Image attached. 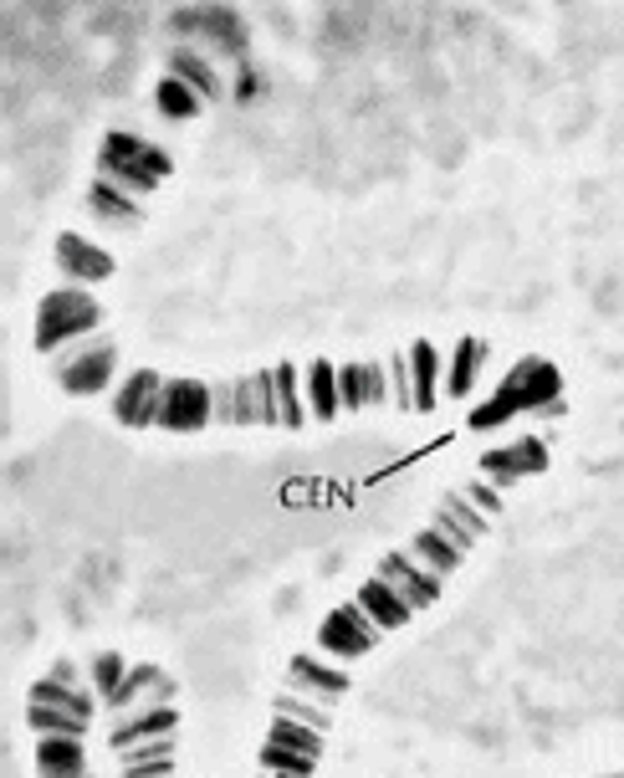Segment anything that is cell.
Masks as SVG:
<instances>
[{
	"label": "cell",
	"instance_id": "6da1fadb",
	"mask_svg": "<svg viewBox=\"0 0 624 778\" xmlns=\"http://www.w3.org/2000/svg\"><path fill=\"white\" fill-rule=\"evenodd\" d=\"M169 170L174 165H169V154L159 144H149V138H138V134H123V129H113L98 149V180L129 190V195H149Z\"/></svg>",
	"mask_w": 624,
	"mask_h": 778
},
{
	"label": "cell",
	"instance_id": "7a4b0ae2",
	"mask_svg": "<svg viewBox=\"0 0 624 778\" xmlns=\"http://www.w3.org/2000/svg\"><path fill=\"white\" fill-rule=\"evenodd\" d=\"M102 323V307L93 292L83 288H57L41 297V307H36V349L41 354H62V349H72V343H83L98 333Z\"/></svg>",
	"mask_w": 624,
	"mask_h": 778
},
{
	"label": "cell",
	"instance_id": "3957f363",
	"mask_svg": "<svg viewBox=\"0 0 624 778\" xmlns=\"http://www.w3.org/2000/svg\"><path fill=\"white\" fill-rule=\"evenodd\" d=\"M497 400H502L512 415H558L563 410V374L548 364V358H517L512 374L502 379L497 389Z\"/></svg>",
	"mask_w": 624,
	"mask_h": 778
},
{
	"label": "cell",
	"instance_id": "277c9868",
	"mask_svg": "<svg viewBox=\"0 0 624 778\" xmlns=\"http://www.w3.org/2000/svg\"><path fill=\"white\" fill-rule=\"evenodd\" d=\"M113 369H119V349L102 333H93V339L72 343V349L57 354V385L68 389V394H102V389L113 385Z\"/></svg>",
	"mask_w": 624,
	"mask_h": 778
},
{
	"label": "cell",
	"instance_id": "5b68a950",
	"mask_svg": "<svg viewBox=\"0 0 624 778\" xmlns=\"http://www.w3.org/2000/svg\"><path fill=\"white\" fill-rule=\"evenodd\" d=\"M379 635H384V630H379V625L369 620V615L358 609V599H348V605H338L333 615L322 620L318 645L328 651V656L354 660V656H369L374 645H379Z\"/></svg>",
	"mask_w": 624,
	"mask_h": 778
},
{
	"label": "cell",
	"instance_id": "8992f818",
	"mask_svg": "<svg viewBox=\"0 0 624 778\" xmlns=\"http://www.w3.org/2000/svg\"><path fill=\"white\" fill-rule=\"evenodd\" d=\"M216 421V394L200 379H169L164 385V405H159V425L164 430H205Z\"/></svg>",
	"mask_w": 624,
	"mask_h": 778
},
{
	"label": "cell",
	"instance_id": "52a82bcc",
	"mask_svg": "<svg viewBox=\"0 0 624 778\" xmlns=\"http://www.w3.org/2000/svg\"><path fill=\"white\" fill-rule=\"evenodd\" d=\"M164 385L154 369H138L123 379V389L113 394V415H119L129 430H144V425H159V405H164Z\"/></svg>",
	"mask_w": 624,
	"mask_h": 778
},
{
	"label": "cell",
	"instance_id": "ba28073f",
	"mask_svg": "<svg viewBox=\"0 0 624 778\" xmlns=\"http://www.w3.org/2000/svg\"><path fill=\"white\" fill-rule=\"evenodd\" d=\"M57 267L68 277V288H87V282H108L113 277V256L102 246H93L87 236H77V231H62L57 236Z\"/></svg>",
	"mask_w": 624,
	"mask_h": 778
},
{
	"label": "cell",
	"instance_id": "9c48e42d",
	"mask_svg": "<svg viewBox=\"0 0 624 778\" xmlns=\"http://www.w3.org/2000/svg\"><path fill=\"white\" fill-rule=\"evenodd\" d=\"M379 579H384L409 609H425V605H436L440 599V574H430V569L415 563L409 554H389V559L379 563Z\"/></svg>",
	"mask_w": 624,
	"mask_h": 778
},
{
	"label": "cell",
	"instance_id": "30bf717a",
	"mask_svg": "<svg viewBox=\"0 0 624 778\" xmlns=\"http://www.w3.org/2000/svg\"><path fill=\"white\" fill-rule=\"evenodd\" d=\"M542 466H548V446L533 436L506 446V451H487L481 457V476H487L491 487H512V482H523V476L542 472Z\"/></svg>",
	"mask_w": 624,
	"mask_h": 778
},
{
	"label": "cell",
	"instance_id": "8fae6325",
	"mask_svg": "<svg viewBox=\"0 0 624 778\" xmlns=\"http://www.w3.org/2000/svg\"><path fill=\"white\" fill-rule=\"evenodd\" d=\"M144 696H149V707H169V696H174V681H169L159 666H134V671H129V681H123L119 692L108 696V707L123 717V712L144 707Z\"/></svg>",
	"mask_w": 624,
	"mask_h": 778
},
{
	"label": "cell",
	"instance_id": "7c38bea8",
	"mask_svg": "<svg viewBox=\"0 0 624 778\" xmlns=\"http://www.w3.org/2000/svg\"><path fill=\"white\" fill-rule=\"evenodd\" d=\"M36 774L41 778H87L83 738H41V743H36Z\"/></svg>",
	"mask_w": 624,
	"mask_h": 778
},
{
	"label": "cell",
	"instance_id": "4fadbf2b",
	"mask_svg": "<svg viewBox=\"0 0 624 778\" xmlns=\"http://www.w3.org/2000/svg\"><path fill=\"white\" fill-rule=\"evenodd\" d=\"M180 728V717H174V707H138L134 717H123L119 728H113V738L108 743L119 747H134V743H149V738H169V732Z\"/></svg>",
	"mask_w": 624,
	"mask_h": 778
},
{
	"label": "cell",
	"instance_id": "5bb4252c",
	"mask_svg": "<svg viewBox=\"0 0 624 778\" xmlns=\"http://www.w3.org/2000/svg\"><path fill=\"white\" fill-rule=\"evenodd\" d=\"M358 609H364V615H369L379 630H400V625H409V615H415V609H409L400 594L389 589L384 579H369V584L358 589Z\"/></svg>",
	"mask_w": 624,
	"mask_h": 778
},
{
	"label": "cell",
	"instance_id": "9a60e30c",
	"mask_svg": "<svg viewBox=\"0 0 624 778\" xmlns=\"http://www.w3.org/2000/svg\"><path fill=\"white\" fill-rule=\"evenodd\" d=\"M287 681H292V692L297 696H322V702H328V696H343L348 692V677H343V671H333V666H322V660H313V656H297L292 660V671H287Z\"/></svg>",
	"mask_w": 624,
	"mask_h": 778
},
{
	"label": "cell",
	"instance_id": "2e32d148",
	"mask_svg": "<svg viewBox=\"0 0 624 778\" xmlns=\"http://www.w3.org/2000/svg\"><path fill=\"white\" fill-rule=\"evenodd\" d=\"M440 354L436 343H415L409 349V385H415V410H436L440 400Z\"/></svg>",
	"mask_w": 624,
	"mask_h": 778
},
{
	"label": "cell",
	"instance_id": "e0dca14e",
	"mask_svg": "<svg viewBox=\"0 0 624 778\" xmlns=\"http://www.w3.org/2000/svg\"><path fill=\"white\" fill-rule=\"evenodd\" d=\"M409 559H415V563H425L430 574H440V579H445V574H456L466 554H461V548H456L451 538H440L436 527H425V533H415V538H409Z\"/></svg>",
	"mask_w": 624,
	"mask_h": 778
},
{
	"label": "cell",
	"instance_id": "ac0fdd59",
	"mask_svg": "<svg viewBox=\"0 0 624 778\" xmlns=\"http://www.w3.org/2000/svg\"><path fill=\"white\" fill-rule=\"evenodd\" d=\"M169 77H180L185 87H195V93H200L205 102L225 93V87H220V72L210 68V62H205L200 51H189V47H180L174 57H169Z\"/></svg>",
	"mask_w": 624,
	"mask_h": 778
},
{
	"label": "cell",
	"instance_id": "d6986e66",
	"mask_svg": "<svg viewBox=\"0 0 624 778\" xmlns=\"http://www.w3.org/2000/svg\"><path fill=\"white\" fill-rule=\"evenodd\" d=\"M481 364H487V343L481 339H461L456 343V358H451V369H445V394L451 400H466L476 385V374H481Z\"/></svg>",
	"mask_w": 624,
	"mask_h": 778
},
{
	"label": "cell",
	"instance_id": "ffe728a7",
	"mask_svg": "<svg viewBox=\"0 0 624 778\" xmlns=\"http://www.w3.org/2000/svg\"><path fill=\"white\" fill-rule=\"evenodd\" d=\"M87 210L98 220H113V226H129V220H138V195H129V190L108 185V180H93V190H87Z\"/></svg>",
	"mask_w": 624,
	"mask_h": 778
},
{
	"label": "cell",
	"instance_id": "44dd1931",
	"mask_svg": "<svg viewBox=\"0 0 624 778\" xmlns=\"http://www.w3.org/2000/svg\"><path fill=\"white\" fill-rule=\"evenodd\" d=\"M32 702L36 707H62V712H72V717H87V722H93V696H87L83 686H68V681H57V677L36 681Z\"/></svg>",
	"mask_w": 624,
	"mask_h": 778
},
{
	"label": "cell",
	"instance_id": "7402d4cb",
	"mask_svg": "<svg viewBox=\"0 0 624 778\" xmlns=\"http://www.w3.org/2000/svg\"><path fill=\"white\" fill-rule=\"evenodd\" d=\"M307 410L318 415V421H333L343 400H338V369L328 358H318L313 369H307Z\"/></svg>",
	"mask_w": 624,
	"mask_h": 778
},
{
	"label": "cell",
	"instance_id": "603a6c76",
	"mask_svg": "<svg viewBox=\"0 0 624 778\" xmlns=\"http://www.w3.org/2000/svg\"><path fill=\"white\" fill-rule=\"evenodd\" d=\"M26 722H32L36 738H83L87 732V717H72L62 707H26Z\"/></svg>",
	"mask_w": 624,
	"mask_h": 778
},
{
	"label": "cell",
	"instance_id": "cb8c5ba5",
	"mask_svg": "<svg viewBox=\"0 0 624 778\" xmlns=\"http://www.w3.org/2000/svg\"><path fill=\"white\" fill-rule=\"evenodd\" d=\"M277 405H282V425L287 430H297V425L307 421V400H303V379H297V369L292 364H277Z\"/></svg>",
	"mask_w": 624,
	"mask_h": 778
},
{
	"label": "cell",
	"instance_id": "d4e9b609",
	"mask_svg": "<svg viewBox=\"0 0 624 778\" xmlns=\"http://www.w3.org/2000/svg\"><path fill=\"white\" fill-rule=\"evenodd\" d=\"M154 102H159V113H164V119H195V113L205 108L200 93L185 87L180 77H164V83L154 87Z\"/></svg>",
	"mask_w": 624,
	"mask_h": 778
},
{
	"label": "cell",
	"instance_id": "484cf974",
	"mask_svg": "<svg viewBox=\"0 0 624 778\" xmlns=\"http://www.w3.org/2000/svg\"><path fill=\"white\" fill-rule=\"evenodd\" d=\"M267 743L292 747V753H307V758H318V753H322V732L307 728V722H292V717H277V722H271V738H267Z\"/></svg>",
	"mask_w": 624,
	"mask_h": 778
},
{
	"label": "cell",
	"instance_id": "4316f807",
	"mask_svg": "<svg viewBox=\"0 0 624 778\" xmlns=\"http://www.w3.org/2000/svg\"><path fill=\"white\" fill-rule=\"evenodd\" d=\"M313 763H318V758H307V753H292V747H277V743L261 747V774H277V778H307V774H313Z\"/></svg>",
	"mask_w": 624,
	"mask_h": 778
},
{
	"label": "cell",
	"instance_id": "83f0119b",
	"mask_svg": "<svg viewBox=\"0 0 624 778\" xmlns=\"http://www.w3.org/2000/svg\"><path fill=\"white\" fill-rule=\"evenodd\" d=\"M129 671H134V666H123V656H113V651H102V656L93 660V686H98L102 702H108V696H113L123 681H129Z\"/></svg>",
	"mask_w": 624,
	"mask_h": 778
},
{
	"label": "cell",
	"instance_id": "f1b7e54d",
	"mask_svg": "<svg viewBox=\"0 0 624 778\" xmlns=\"http://www.w3.org/2000/svg\"><path fill=\"white\" fill-rule=\"evenodd\" d=\"M119 758H123V768H144V763H164V758H174V732H169V738H149V743L123 747Z\"/></svg>",
	"mask_w": 624,
	"mask_h": 778
},
{
	"label": "cell",
	"instance_id": "f546056e",
	"mask_svg": "<svg viewBox=\"0 0 624 778\" xmlns=\"http://www.w3.org/2000/svg\"><path fill=\"white\" fill-rule=\"evenodd\" d=\"M277 717H292V722H307V728H328V712H322V707H307V702H303V696H297V692H282V696H277Z\"/></svg>",
	"mask_w": 624,
	"mask_h": 778
},
{
	"label": "cell",
	"instance_id": "4dcf8cb0",
	"mask_svg": "<svg viewBox=\"0 0 624 778\" xmlns=\"http://www.w3.org/2000/svg\"><path fill=\"white\" fill-rule=\"evenodd\" d=\"M338 400H343V410L369 405V400H364V364H343V369H338Z\"/></svg>",
	"mask_w": 624,
	"mask_h": 778
},
{
	"label": "cell",
	"instance_id": "1f68e13d",
	"mask_svg": "<svg viewBox=\"0 0 624 778\" xmlns=\"http://www.w3.org/2000/svg\"><path fill=\"white\" fill-rule=\"evenodd\" d=\"M440 508L451 512L456 523H466V527H472L476 538H481V533H487V523H491V518H487V512H481V508H476V502H472V497H466V491H456V497H445Z\"/></svg>",
	"mask_w": 624,
	"mask_h": 778
},
{
	"label": "cell",
	"instance_id": "d6a6232c",
	"mask_svg": "<svg viewBox=\"0 0 624 778\" xmlns=\"http://www.w3.org/2000/svg\"><path fill=\"white\" fill-rule=\"evenodd\" d=\"M389 389H394V405H400V410H415V385H409V354H394V358H389Z\"/></svg>",
	"mask_w": 624,
	"mask_h": 778
},
{
	"label": "cell",
	"instance_id": "836d02e7",
	"mask_svg": "<svg viewBox=\"0 0 624 778\" xmlns=\"http://www.w3.org/2000/svg\"><path fill=\"white\" fill-rule=\"evenodd\" d=\"M256 410H261V425H282V405H277V374H256Z\"/></svg>",
	"mask_w": 624,
	"mask_h": 778
},
{
	"label": "cell",
	"instance_id": "e575fe53",
	"mask_svg": "<svg viewBox=\"0 0 624 778\" xmlns=\"http://www.w3.org/2000/svg\"><path fill=\"white\" fill-rule=\"evenodd\" d=\"M430 527H436L440 538H451V543H456L461 554H472V543H476V533H472V527H466V523H456V518H451V512H445V508H440V512H436V523H430Z\"/></svg>",
	"mask_w": 624,
	"mask_h": 778
},
{
	"label": "cell",
	"instance_id": "d590c367",
	"mask_svg": "<svg viewBox=\"0 0 624 778\" xmlns=\"http://www.w3.org/2000/svg\"><path fill=\"white\" fill-rule=\"evenodd\" d=\"M236 425H261V410H256V374L252 379H236Z\"/></svg>",
	"mask_w": 624,
	"mask_h": 778
},
{
	"label": "cell",
	"instance_id": "8d00e7d4",
	"mask_svg": "<svg viewBox=\"0 0 624 778\" xmlns=\"http://www.w3.org/2000/svg\"><path fill=\"white\" fill-rule=\"evenodd\" d=\"M364 400H369V405H384L389 400V369L384 364H364Z\"/></svg>",
	"mask_w": 624,
	"mask_h": 778
},
{
	"label": "cell",
	"instance_id": "74e56055",
	"mask_svg": "<svg viewBox=\"0 0 624 778\" xmlns=\"http://www.w3.org/2000/svg\"><path fill=\"white\" fill-rule=\"evenodd\" d=\"M502 421H512V410H506L502 400H497V394H491L487 405H476V410H472V430H491V425H502Z\"/></svg>",
	"mask_w": 624,
	"mask_h": 778
},
{
	"label": "cell",
	"instance_id": "f35d334b",
	"mask_svg": "<svg viewBox=\"0 0 624 778\" xmlns=\"http://www.w3.org/2000/svg\"><path fill=\"white\" fill-rule=\"evenodd\" d=\"M210 394H216V421L236 425V385H210Z\"/></svg>",
	"mask_w": 624,
	"mask_h": 778
},
{
	"label": "cell",
	"instance_id": "ab89813d",
	"mask_svg": "<svg viewBox=\"0 0 624 778\" xmlns=\"http://www.w3.org/2000/svg\"><path fill=\"white\" fill-rule=\"evenodd\" d=\"M466 497H472V502L487 512V518H497V508H502V497H497V487H491V482H472V487H466Z\"/></svg>",
	"mask_w": 624,
	"mask_h": 778
},
{
	"label": "cell",
	"instance_id": "60d3db41",
	"mask_svg": "<svg viewBox=\"0 0 624 778\" xmlns=\"http://www.w3.org/2000/svg\"><path fill=\"white\" fill-rule=\"evenodd\" d=\"M174 774V758L164 763H144V768H123V778H169Z\"/></svg>",
	"mask_w": 624,
	"mask_h": 778
},
{
	"label": "cell",
	"instance_id": "b9f144b4",
	"mask_svg": "<svg viewBox=\"0 0 624 778\" xmlns=\"http://www.w3.org/2000/svg\"><path fill=\"white\" fill-rule=\"evenodd\" d=\"M51 677H57V681H68V686H77V671H72L68 660H57V671H51Z\"/></svg>",
	"mask_w": 624,
	"mask_h": 778
},
{
	"label": "cell",
	"instance_id": "7bdbcfd3",
	"mask_svg": "<svg viewBox=\"0 0 624 778\" xmlns=\"http://www.w3.org/2000/svg\"><path fill=\"white\" fill-rule=\"evenodd\" d=\"M261 778H277V774H261Z\"/></svg>",
	"mask_w": 624,
	"mask_h": 778
}]
</instances>
